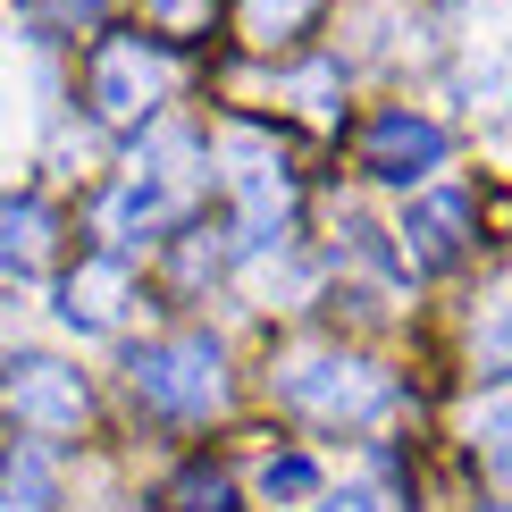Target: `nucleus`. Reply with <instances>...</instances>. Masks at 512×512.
<instances>
[{
  "label": "nucleus",
  "instance_id": "1",
  "mask_svg": "<svg viewBox=\"0 0 512 512\" xmlns=\"http://www.w3.org/2000/svg\"><path fill=\"white\" fill-rule=\"evenodd\" d=\"M202 143L185 135V126H168V135H152L135 160H126V177H118V194L101 202V236L110 244H152L160 227H177L185 210H194L202 194Z\"/></svg>",
  "mask_w": 512,
  "mask_h": 512
},
{
  "label": "nucleus",
  "instance_id": "2",
  "mask_svg": "<svg viewBox=\"0 0 512 512\" xmlns=\"http://www.w3.org/2000/svg\"><path fill=\"white\" fill-rule=\"evenodd\" d=\"M277 395L294 403V412H311V420H328V429H361V420H378L395 403V378L378 370V361H361V353H294V361H277Z\"/></svg>",
  "mask_w": 512,
  "mask_h": 512
},
{
  "label": "nucleus",
  "instance_id": "3",
  "mask_svg": "<svg viewBox=\"0 0 512 512\" xmlns=\"http://www.w3.org/2000/svg\"><path fill=\"white\" fill-rule=\"evenodd\" d=\"M126 378H135V395L152 403L168 420H202L227 403V353L210 345V336H160V345H143L126 361Z\"/></svg>",
  "mask_w": 512,
  "mask_h": 512
},
{
  "label": "nucleus",
  "instance_id": "4",
  "mask_svg": "<svg viewBox=\"0 0 512 512\" xmlns=\"http://www.w3.org/2000/svg\"><path fill=\"white\" fill-rule=\"evenodd\" d=\"M168 84H177V51H168L160 34H110L93 51L84 93H93V110L110 126H135V118H152L168 101Z\"/></svg>",
  "mask_w": 512,
  "mask_h": 512
},
{
  "label": "nucleus",
  "instance_id": "5",
  "mask_svg": "<svg viewBox=\"0 0 512 512\" xmlns=\"http://www.w3.org/2000/svg\"><path fill=\"white\" fill-rule=\"evenodd\" d=\"M0 412H9L17 429H34V437H68V429H84L93 395H84V378L68 370V361L17 353L9 370H0Z\"/></svg>",
  "mask_w": 512,
  "mask_h": 512
},
{
  "label": "nucleus",
  "instance_id": "6",
  "mask_svg": "<svg viewBox=\"0 0 512 512\" xmlns=\"http://www.w3.org/2000/svg\"><path fill=\"white\" fill-rule=\"evenodd\" d=\"M227 185H236V202H244L252 244H269L277 227H286V210H294L286 152H277L269 135H252V126H236V135H227Z\"/></svg>",
  "mask_w": 512,
  "mask_h": 512
},
{
  "label": "nucleus",
  "instance_id": "7",
  "mask_svg": "<svg viewBox=\"0 0 512 512\" xmlns=\"http://www.w3.org/2000/svg\"><path fill=\"white\" fill-rule=\"evenodd\" d=\"M361 168L387 177V185L437 177V168H445V126H437V118H412V110H387L370 135H361Z\"/></svg>",
  "mask_w": 512,
  "mask_h": 512
},
{
  "label": "nucleus",
  "instance_id": "8",
  "mask_svg": "<svg viewBox=\"0 0 512 512\" xmlns=\"http://www.w3.org/2000/svg\"><path fill=\"white\" fill-rule=\"evenodd\" d=\"M126 294H135V286H126V261L101 252V261H84L68 286H59V319H68L76 336H110L126 319Z\"/></svg>",
  "mask_w": 512,
  "mask_h": 512
},
{
  "label": "nucleus",
  "instance_id": "9",
  "mask_svg": "<svg viewBox=\"0 0 512 512\" xmlns=\"http://www.w3.org/2000/svg\"><path fill=\"white\" fill-rule=\"evenodd\" d=\"M403 252H412V269H454L471 252V202L462 194H420L412 219H403Z\"/></svg>",
  "mask_w": 512,
  "mask_h": 512
},
{
  "label": "nucleus",
  "instance_id": "10",
  "mask_svg": "<svg viewBox=\"0 0 512 512\" xmlns=\"http://www.w3.org/2000/svg\"><path fill=\"white\" fill-rule=\"evenodd\" d=\"M42 261H51V210H42L34 194L0 202V277H9V286H26Z\"/></svg>",
  "mask_w": 512,
  "mask_h": 512
},
{
  "label": "nucleus",
  "instance_id": "11",
  "mask_svg": "<svg viewBox=\"0 0 512 512\" xmlns=\"http://www.w3.org/2000/svg\"><path fill=\"white\" fill-rule=\"evenodd\" d=\"M471 353H479V370L512 378V277L479 303V319H471Z\"/></svg>",
  "mask_w": 512,
  "mask_h": 512
},
{
  "label": "nucleus",
  "instance_id": "12",
  "mask_svg": "<svg viewBox=\"0 0 512 512\" xmlns=\"http://www.w3.org/2000/svg\"><path fill=\"white\" fill-rule=\"evenodd\" d=\"M51 471H42V454H9V471H0V512H51Z\"/></svg>",
  "mask_w": 512,
  "mask_h": 512
},
{
  "label": "nucleus",
  "instance_id": "13",
  "mask_svg": "<svg viewBox=\"0 0 512 512\" xmlns=\"http://www.w3.org/2000/svg\"><path fill=\"white\" fill-rule=\"evenodd\" d=\"M471 437H479L487 471L512 487V395H487V403H479V412H471Z\"/></svg>",
  "mask_w": 512,
  "mask_h": 512
},
{
  "label": "nucleus",
  "instance_id": "14",
  "mask_svg": "<svg viewBox=\"0 0 512 512\" xmlns=\"http://www.w3.org/2000/svg\"><path fill=\"white\" fill-rule=\"evenodd\" d=\"M319 0H244V34L252 42H277V34H303V17Z\"/></svg>",
  "mask_w": 512,
  "mask_h": 512
},
{
  "label": "nucleus",
  "instance_id": "15",
  "mask_svg": "<svg viewBox=\"0 0 512 512\" xmlns=\"http://www.w3.org/2000/svg\"><path fill=\"white\" fill-rule=\"evenodd\" d=\"M177 512H236V487H227V471H194V479H177Z\"/></svg>",
  "mask_w": 512,
  "mask_h": 512
},
{
  "label": "nucleus",
  "instance_id": "16",
  "mask_svg": "<svg viewBox=\"0 0 512 512\" xmlns=\"http://www.w3.org/2000/svg\"><path fill=\"white\" fill-rule=\"evenodd\" d=\"M261 487H269V496H311V487H319V471H311L303 454H277L269 471H261Z\"/></svg>",
  "mask_w": 512,
  "mask_h": 512
},
{
  "label": "nucleus",
  "instance_id": "17",
  "mask_svg": "<svg viewBox=\"0 0 512 512\" xmlns=\"http://www.w3.org/2000/svg\"><path fill=\"white\" fill-rule=\"evenodd\" d=\"M143 9H152V26L185 34V26H202V17H210V0H143Z\"/></svg>",
  "mask_w": 512,
  "mask_h": 512
},
{
  "label": "nucleus",
  "instance_id": "18",
  "mask_svg": "<svg viewBox=\"0 0 512 512\" xmlns=\"http://www.w3.org/2000/svg\"><path fill=\"white\" fill-rule=\"evenodd\" d=\"M34 9H42V17H59V26H76V17H93L101 0H34Z\"/></svg>",
  "mask_w": 512,
  "mask_h": 512
},
{
  "label": "nucleus",
  "instance_id": "19",
  "mask_svg": "<svg viewBox=\"0 0 512 512\" xmlns=\"http://www.w3.org/2000/svg\"><path fill=\"white\" fill-rule=\"evenodd\" d=\"M311 512H387L378 496H328V504H311Z\"/></svg>",
  "mask_w": 512,
  "mask_h": 512
}]
</instances>
